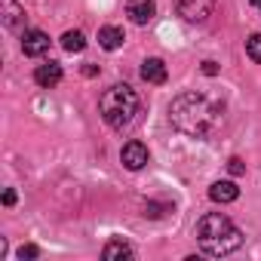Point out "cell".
Wrapping results in <instances>:
<instances>
[{
    "label": "cell",
    "mask_w": 261,
    "mask_h": 261,
    "mask_svg": "<svg viewBox=\"0 0 261 261\" xmlns=\"http://www.w3.org/2000/svg\"><path fill=\"white\" fill-rule=\"evenodd\" d=\"M169 120H172V126L178 129V133H185L191 139H206L221 126L224 105L209 98V95H203V92H197V89H191V92H181V95L172 98Z\"/></svg>",
    "instance_id": "obj_1"
},
{
    "label": "cell",
    "mask_w": 261,
    "mask_h": 261,
    "mask_svg": "<svg viewBox=\"0 0 261 261\" xmlns=\"http://www.w3.org/2000/svg\"><path fill=\"white\" fill-rule=\"evenodd\" d=\"M197 243L206 255L221 258L243 246V230L221 212H209L197 221Z\"/></svg>",
    "instance_id": "obj_2"
},
{
    "label": "cell",
    "mask_w": 261,
    "mask_h": 261,
    "mask_svg": "<svg viewBox=\"0 0 261 261\" xmlns=\"http://www.w3.org/2000/svg\"><path fill=\"white\" fill-rule=\"evenodd\" d=\"M98 111H101V117L111 129H126L139 114V92L129 83H114L111 89L101 92Z\"/></svg>",
    "instance_id": "obj_3"
},
{
    "label": "cell",
    "mask_w": 261,
    "mask_h": 261,
    "mask_svg": "<svg viewBox=\"0 0 261 261\" xmlns=\"http://www.w3.org/2000/svg\"><path fill=\"white\" fill-rule=\"evenodd\" d=\"M49 34H43V31H37V28H31V31H25L22 34V53L25 56H31V59H40V56H46L49 53Z\"/></svg>",
    "instance_id": "obj_4"
},
{
    "label": "cell",
    "mask_w": 261,
    "mask_h": 261,
    "mask_svg": "<svg viewBox=\"0 0 261 261\" xmlns=\"http://www.w3.org/2000/svg\"><path fill=\"white\" fill-rule=\"evenodd\" d=\"M120 160H123V166H126V169L139 172V169H145V166H148V148H145L142 142H126V145H123V151H120Z\"/></svg>",
    "instance_id": "obj_5"
},
{
    "label": "cell",
    "mask_w": 261,
    "mask_h": 261,
    "mask_svg": "<svg viewBox=\"0 0 261 261\" xmlns=\"http://www.w3.org/2000/svg\"><path fill=\"white\" fill-rule=\"evenodd\" d=\"M212 13V0H178V16L185 22H206Z\"/></svg>",
    "instance_id": "obj_6"
},
{
    "label": "cell",
    "mask_w": 261,
    "mask_h": 261,
    "mask_svg": "<svg viewBox=\"0 0 261 261\" xmlns=\"http://www.w3.org/2000/svg\"><path fill=\"white\" fill-rule=\"evenodd\" d=\"M126 16L133 25H148L157 16V4L154 0H126Z\"/></svg>",
    "instance_id": "obj_7"
},
{
    "label": "cell",
    "mask_w": 261,
    "mask_h": 261,
    "mask_svg": "<svg viewBox=\"0 0 261 261\" xmlns=\"http://www.w3.org/2000/svg\"><path fill=\"white\" fill-rule=\"evenodd\" d=\"M62 77H65V74H62V65H59V62H43V65H37V71H34V83L43 86V89L59 86Z\"/></svg>",
    "instance_id": "obj_8"
},
{
    "label": "cell",
    "mask_w": 261,
    "mask_h": 261,
    "mask_svg": "<svg viewBox=\"0 0 261 261\" xmlns=\"http://www.w3.org/2000/svg\"><path fill=\"white\" fill-rule=\"evenodd\" d=\"M0 19H4V28L19 31L25 25V10L16 4V0H0Z\"/></svg>",
    "instance_id": "obj_9"
},
{
    "label": "cell",
    "mask_w": 261,
    "mask_h": 261,
    "mask_svg": "<svg viewBox=\"0 0 261 261\" xmlns=\"http://www.w3.org/2000/svg\"><path fill=\"white\" fill-rule=\"evenodd\" d=\"M101 258H105V261H133V258H136V249L129 246L126 240H111V243L101 249Z\"/></svg>",
    "instance_id": "obj_10"
},
{
    "label": "cell",
    "mask_w": 261,
    "mask_h": 261,
    "mask_svg": "<svg viewBox=\"0 0 261 261\" xmlns=\"http://www.w3.org/2000/svg\"><path fill=\"white\" fill-rule=\"evenodd\" d=\"M123 40H126L123 28H117V25H105V28H98V46H101V49L114 53V49L123 46Z\"/></svg>",
    "instance_id": "obj_11"
},
{
    "label": "cell",
    "mask_w": 261,
    "mask_h": 261,
    "mask_svg": "<svg viewBox=\"0 0 261 261\" xmlns=\"http://www.w3.org/2000/svg\"><path fill=\"white\" fill-rule=\"evenodd\" d=\"M166 65H163V59H145L142 62V80H148V83H166Z\"/></svg>",
    "instance_id": "obj_12"
},
{
    "label": "cell",
    "mask_w": 261,
    "mask_h": 261,
    "mask_svg": "<svg viewBox=\"0 0 261 261\" xmlns=\"http://www.w3.org/2000/svg\"><path fill=\"white\" fill-rule=\"evenodd\" d=\"M209 197H212L215 203H233V200L240 197V188H237L233 181H215V185L209 188Z\"/></svg>",
    "instance_id": "obj_13"
},
{
    "label": "cell",
    "mask_w": 261,
    "mask_h": 261,
    "mask_svg": "<svg viewBox=\"0 0 261 261\" xmlns=\"http://www.w3.org/2000/svg\"><path fill=\"white\" fill-rule=\"evenodd\" d=\"M83 46H86L83 31H65L62 34V49L65 53H83Z\"/></svg>",
    "instance_id": "obj_14"
},
{
    "label": "cell",
    "mask_w": 261,
    "mask_h": 261,
    "mask_svg": "<svg viewBox=\"0 0 261 261\" xmlns=\"http://www.w3.org/2000/svg\"><path fill=\"white\" fill-rule=\"evenodd\" d=\"M246 53H249L252 62H261V34H252V37L246 40Z\"/></svg>",
    "instance_id": "obj_15"
},
{
    "label": "cell",
    "mask_w": 261,
    "mask_h": 261,
    "mask_svg": "<svg viewBox=\"0 0 261 261\" xmlns=\"http://www.w3.org/2000/svg\"><path fill=\"white\" fill-rule=\"evenodd\" d=\"M16 255H19V261H25V258H40V249L28 243V246H22V249H19Z\"/></svg>",
    "instance_id": "obj_16"
},
{
    "label": "cell",
    "mask_w": 261,
    "mask_h": 261,
    "mask_svg": "<svg viewBox=\"0 0 261 261\" xmlns=\"http://www.w3.org/2000/svg\"><path fill=\"white\" fill-rule=\"evenodd\" d=\"M227 172H230V175H243V172H246L243 160H240V157H230V160H227Z\"/></svg>",
    "instance_id": "obj_17"
},
{
    "label": "cell",
    "mask_w": 261,
    "mask_h": 261,
    "mask_svg": "<svg viewBox=\"0 0 261 261\" xmlns=\"http://www.w3.org/2000/svg\"><path fill=\"white\" fill-rule=\"evenodd\" d=\"M203 74H206V77H215V74H218V65H215V62H203Z\"/></svg>",
    "instance_id": "obj_18"
},
{
    "label": "cell",
    "mask_w": 261,
    "mask_h": 261,
    "mask_svg": "<svg viewBox=\"0 0 261 261\" xmlns=\"http://www.w3.org/2000/svg\"><path fill=\"white\" fill-rule=\"evenodd\" d=\"M16 203V191H4V206H13Z\"/></svg>",
    "instance_id": "obj_19"
},
{
    "label": "cell",
    "mask_w": 261,
    "mask_h": 261,
    "mask_svg": "<svg viewBox=\"0 0 261 261\" xmlns=\"http://www.w3.org/2000/svg\"><path fill=\"white\" fill-rule=\"evenodd\" d=\"M83 74H86V77H95V74H98V68H95V65H86V68H83Z\"/></svg>",
    "instance_id": "obj_20"
},
{
    "label": "cell",
    "mask_w": 261,
    "mask_h": 261,
    "mask_svg": "<svg viewBox=\"0 0 261 261\" xmlns=\"http://www.w3.org/2000/svg\"><path fill=\"white\" fill-rule=\"evenodd\" d=\"M252 4H255V7H258V10H261V0H252Z\"/></svg>",
    "instance_id": "obj_21"
}]
</instances>
